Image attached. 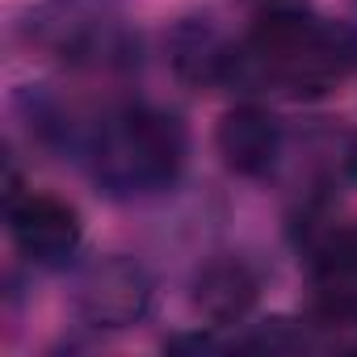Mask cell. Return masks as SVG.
Segmentation results:
<instances>
[{"mask_svg":"<svg viewBox=\"0 0 357 357\" xmlns=\"http://www.w3.org/2000/svg\"><path fill=\"white\" fill-rule=\"evenodd\" d=\"M190 139L176 114L164 109H122L114 114L93 143L97 181L114 194H151L176 181L185 164Z\"/></svg>","mask_w":357,"mask_h":357,"instance_id":"1","label":"cell"},{"mask_svg":"<svg viewBox=\"0 0 357 357\" xmlns=\"http://www.w3.org/2000/svg\"><path fill=\"white\" fill-rule=\"evenodd\" d=\"M155 282L130 257H105L89 265L76 286V307L93 328H130L151 311Z\"/></svg>","mask_w":357,"mask_h":357,"instance_id":"2","label":"cell"},{"mask_svg":"<svg viewBox=\"0 0 357 357\" xmlns=\"http://www.w3.org/2000/svg\"><path fill=\"white\" fill-rule=\"evenodd\" d=\"M9 231H13V244L26 261L34 265H68L84 240V227H80V215L51 198V194H26V198H13L9 202Z\"/></svg>","mask_w":357,"mask_h":357,"instance_id":"3","label":"cell"},{"mask_svg":"<svg viewBox=\"0 0 357 357\" xmlns=\"http://www.w3.org/2000/svg\"><path fill=\"white\" fill-rule=\"evenodd\" d=\"M315 311L328 324H357V227L328 231L311 252Z\"/></svg>","mask_w":357,"mask_h":357,"instance_id":"4","label":"cell"},{"mask_svg":"<svg viewBox=\"0 0 357 357\" xmlns=\"http://www.w3.org/2000/svg\"><path fill=\"white\" fill-rule=\"evenodd\" d=\"M164 47H168V63H172L176 80H185L194 89H211V84L231 80L236 47L223 38V30L211 17H181L168 30Z\"/></svg>","mask_w":357,"mask_h":357,"instance_id":"5","label":"cell"},{"mask_svg":"<svg viewBox=\"0 0 357 357\" xmlns=\"http://www.w3.org/2000/svg\"><path fill=\"white\" fill-rule=\"evenodd\" d=\"M215 147L236 176H261L273 168V160L282 151V126L261 105H236L223 114V122L215 130Z\"/></svg>","mask_w":357,"mask_h":357,"instance_id":"6","label":"cell"},{"mask_svg":"<svg viewBox=\"0 0 357 357\" xmlns=\"http://www.w3.org/2000/svg\"><path fill=\"white\" fill-rule=\"evenodd\" d=\"M257 298H261V278L240 257H219V261H211L194 278V307L215 328L248 319V311L257 307Z\"/></svg>","mask_w":357,"mask_h":357,"instance_id":"7","label":"cell"},{"mask_svg":"<svg viewBox=\"0 0 357 357\" xmlns=\"http://www.w3.org/2000/svg\"><path fill=\"white\" fill-rule=\"evenodd\" d=\"M307 344V336H303V328H294L290 319H269L252 340H248V349H269V353H290V349H303Z\"/></svg>","mask_w":357,"mask_h":357,"instance_id":"8","label":"cell"}]
</instances>
